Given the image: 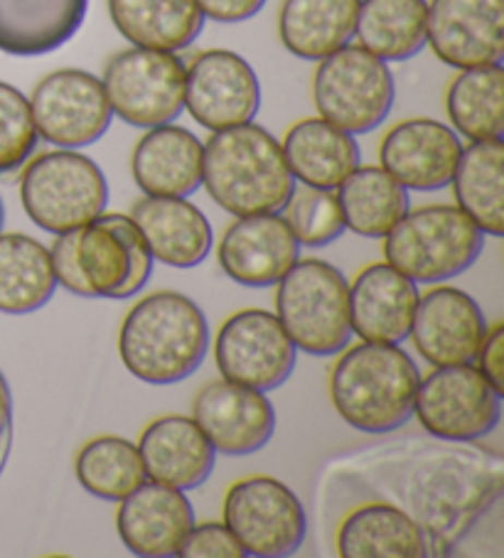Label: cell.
<instances>
[{"label":"cell","mask_w":504,"mask_h":558,"mask_svg":"<svg viewBox=\"0 0 504 558\" xmlns=\"http://www.w3.org/2000/svg\"><path fill=\"white\" fill-rule=\"evenodd\" d=\"M89 0H0V52L43 57L80 31Z\"/></svg>","instance_id":"cell-25"},{"label":"cell","mask_w":504,"mask_h":558,"mask_svg":"<svg viewBox=\"0 0 504 558\" xmlns=\"http://www.w3.org/2000/svg\"><path fill=\"white\" fill-rule=\"evenodd\" d=\"M178 556L182 558H247L237 536L229 532L225 522L192 524L180 544Z\"/></svg>","instance_id":"cell-38"},{"label":"cell","mask_w":504,"mask_h":558,"mask_svg":"<svg viewBox=\"0 0 504 558\" xmlns=\"http://www.w3.org/2000/svg\"><path fill=\"white\" fill-rule=\"evenodd\" d=\"M261 84L244 57L231 50H205L185 66V109L202 129L225 131L254 121Z\"/></svg>","instance_id":"cell-14"},{"label":"cell","mask_w":504,"mask_h":558,"mask_svg":"<svg viewBox=\"0 0 504 558\" xmlns=\"http://www.w3.org/2000/svg\"><path fill=\"white\" fill-rule=\"evenodd\" d=\"M343 558H425L431 544L423 529L392 502H370L347 512L335 534Z\"/></svg>","instance_id":"cell-26"},{"label":"cell","mask_w":504,"mask_h":558,"mask_svg":"<svg viewBox=\"0 0 504 558\" xmlns=\"http://www.w3.org/2000/svg\"><path fill=\"white\" fill-rule=\"evenodd\" d=\"M425 0H360L355 37L384 62H406L425 47Z\"/></svg>","instance_id":"cell-33"},{"label":"cell","mask_w":504,"mask_h":558,"mask_svg":"<svg viewBox=\"0 0 504 558\" xmlns=\"http://www.w3.org/2000/svg\"><path fill=\"white\" fill-rule=\"evenodd\" d=\"M453 131L468 141H492L504 133V66L458 70L445 89Z\"/></svg>","instance_id":"cell-34"},{"label":"cell","mask_w":504,"mask_h":558,"mask_svg":"<svg viewBox=\"0 0 504 558\" xmlns=\"http://www.w3.org/2000/svg\"><path fill=\"white\" fill-rule=\"evenodd\" d=\"M11 430H13V393L8 387L5 374L0 372V448L11 450Z\"/></svg>","instance_id":"cell-41"},{"label":"cell","mask_w":504,"mask_h":558,"mask_svg":"<svg viewBox=\"0 0 504 558\" xmlns=\"http://www.w3.org/2000/svg\"><path fill=\"white\" fill-rule=\"evenodd\" d=\"M284 156L296 182L310 187L337 190L360 166L362 153L352 133L337 129L320 117L300 119L286 131Z\"/></svg>","instance_id":"cell-27"},{"label":"cell","mask_w":504,"mask_h":558,"mask_svg":"<svg viewBox=\"0 0 504 558\" xmlns=\"http://www.w3.org/2000/svg\"><path fill=\"white\" fill-rule=\"evenodd\" d=\"M460 150V136L443 121L406 119L384 133L380 166L406 190L435 192L451 185Z\"/></svg>","instance_id":"cell-19"},{"label":"cell","mask_w":504,"mask_h":558,"mask_svg":"<svg viewBox=\"0 0 504 558\" xmlns=\"http://www.w3.org/2000/svg\"><path fill=\"white\" fill-rule=\"evenodd\" d=\"M212 350L221 379L266 393L288 381L298 357L278 315L264 307H244L229 315L219 325Z\"/></svg>","instance_id":"cell-12"},{"label":"cell","mask_w":504,"mask_h":558,"mask_svg":"<svg viewBox=\"0 0 504 558\" xmlns=\"http://www.w3.org/2000/svg\"><path fill=\"white\" fill-rule=\"evenodd\" d=\"M345 229L364 239H384L411 209L409 190L382 166H357L337 187Z\"/></svg>","instance_id":"cell-31"},{"label":"cell","mask_w":504,"mask_h":558,"mask_svg":"<svg viewBox=\"0 0 504 558\" xmlns=\"http://www.w3.org/2000/svg\"><path fill=\"white\" fill-rule=\"evenodd\" d=\"M3 221H5V205H3V197H0V232H3Z\"/></svg>","instance_id":"cell-42"},{"label":"cell","mask_w":504,"mask_h":558,"mask_svg":"<svg viewBox=\"0 0 504 558\" xmlns=\"http://www.w3.org/2000/svg\"><path fill=\"white\" fill-rule=\"evenodd\" d=\"M139 453L145 477L153 483L178 487L182 493L197 489L215 470L217 450L192 416H160L143 428Z\"/></svg>","instance_id":"cell-22"},{"label":"cell","mask_w":504,"mask_h":558,"mask_svg":"<svg viewBox=\"0 0 504 558\" xmlns=\"http://www.w3.org/2000/svg\"><path fill=\"white\" fill-rule=\"evenodd\" d=\"M276 315L296 350L335 357L352 342L350 281L323 258H298L276 283Z\"/></svg>","instance_id":"cell-5"},{"label":"cell","mask_w":504,"mask_h":558,"mask_svg":"<svg viewBox=\"0 0 504 558\" xmlns=\"http://www.w3.org/2000/svg\"><path fill=\"white\" fill-rule=\"evenodd\" d=\"M396 96L389 62L362 45H345L317 62L313 104L320 119L352 136L380 129L392 113Z\"/></svg>","instance_id":"cell-8"},{"label":"cell","mask_w":504,"mask_h":558,"mask_svg":"<svg viewBox=\"0 0 504 558\" xmlns=\"http://www.w3.org/2000/svg\"><path fill=\"white\" fill-rule=\"evenodd\" d=\"M421 428L445 442L480 440L497 428L502 393L472 362L433 367L421 377L413 399Z\"/></svg>","instance_id":"cell-10"},{"label":"cell","mask_w":504,"mask_h":558,"mask_svg":"<svg viewBox=\"0 0 504 558\" xmlns=\"http://www.w3.org/2000/svg\"><path fill=\"white\" fill-rule=\"evenodd\" d=\"M37 136L31 101L13 84L0 82V175L17 172L33 158Z\"/></svg>","instance_id":"cell-37"},{"label":"cell","mask_w":504,"mask_h":558,"mask_svg":"<svg viewBox=\"0 0 504 558\" xmlns=\"http://www.w3.org/2000/svg\"><path fill=\"white\" fill-rule=\"evenodd\" d=\"M484 234L455 205L409 209L384 236V262L413 283H445L478 262Z\"/></svg>","instance_id":"cell-6"},{"label":"cell","mask_w":504,"mask_h":558,"mask_svg":"<svg viewBox=\"0 0 504 558\" xmlns=\"http://www.w3.org/2000/svg\"><path fill=\"white\" fill-rule=\"evenodd\" d=\"M57 291L50 248L17 232H0V313L43 311Z\"/></svg>","instance_id":"cell-32"},{"label":"cell","mask_w":504,"mask_h":558,"mask_svg":"<svg viewBox=\"0 0 504 558\" xmlns=\"http://www.w3.org/2000/svg\"><path fill=\"white\" fill-rule=\"evenodd\" d=\"M300 258V244L284 215L237 217L217 244V262L227 278L247 288L276 286Z\"/></svg>","instance_id":"cell-18"},{"label":"cell","mask_w":504,"mask_h":558,"mask_svg":"<svg viewBox=\"0 0 504 558\" xmlns=\"http://www.w3.org/2000/svg\"><path fill=\"white\" fill-rule=\"evenodd\" d=\"M475 360H478L475 367L504 397V323L488 325V332H484Z\"/></svg>","instance_id":"cell-39"},{"label":"cell","mask_w":504,"mask_h":558,"mask_svg":"<svg viewBox=\"0 0 504 558\" xmlns=\"http://www.w3.org/2000/svg\"><path fill=\"white\" fill-rule=\"evenodd\" d=\"M221 514L244 554L254 558L293 556L308 534L298 495L271 475H251L229 485Z\"/></svg>","instance_id":"cell-11"},{"label":"cell","mask_w":504,"mask_h":558,"mask_svg":"<svg viewBox=\"0 0 504 558\" xmlns=\"http://www.w3.org/2000/svg\"><path fill=\"white\" fill-rule=\"evenodd\" d=\"M419 283L386 262L364 266L350 283L352 335L364 342L401 344L411 332Z\"/></svg>","instance_id":"cell-21"},{"label":"cell","mask_w":504,"mask_h":558,"mask_svg":"<svg viewBox=\"0 0 504 558\" xmlns=\"http://www.w3.org/2000/svg\"><path fill=\"white\" fill-rule=\"evenodd\" d=\"M21 202L35 227L57 236L104 215L109 182L89 156L74 148H55L25 162Z\"/></svg>","instance_id":"cell-7"},{"label":"cell","mask_w":504,"mask_h":558,"mask_svg":"<svg viewBox=\"0 0 504 558\" xmlns=\"http://www.w3.org/2000/svg\"><path fill=\"white\" fill-rule=\"evenodd\" d=\"M360 0H284L278 37L286 50L305 62H320L355 37Z\"/></svg>","instance_id":"cell-28"},{"label":"cell","mask_w":504,"mask_h":558,"mask_svg":"<svg viewBox=\"0 0 504 558\" xmlns=\"http://www.w3.org/2000/svg\"><path fill=\"white\" fill-rule=\"evenodd\" d=\"M195 524L190 497L178 487L145 480L131 495L119 499L116 532L123 546L141 558L178 556L180 544Z\"/></svg>","instance_id":"cell-20"},{"label":"cell","mask_w":504,"mask_h":558,"mask_svg":"<svg viewBox=\"0 0 504 558\" xmlns=\"http://www.w3.org/2000/svg\"><path fill=\"white\" fill-rule=\"evenodd\" d=\"M74 475L84 493L104 502H119L148 480L139 446L121 436L86 440L74 458Z\"/></svg>","instance_id":"cell-35"},{"label":"cell","mask_w":504,"mask_h":558,"mask_svg":"<svg viewBox=\"0 0 504 558\" xmlns=\"http://www.w3.org/2000/svg\"><path fill=\"white\" fill-rule=\"evenodd\" d=\"M101 84L113 117L135 129L172 123L185 109V62L176 52L131 45L106 62Z\"/></svg>","instance_id":"cell-9"},{"label":"cell","mask_w":504,"mask_h":558,"mask_svg":"<svg viewBox=\"0 0 504 558\" xmlns=\"http://www.w3.org/2000/svg\"><path fill=\"white\" fill-rule=\"evenodd\" d=\"M209 352V323L190 295L155 291L125 313L119 357L135 379L151 387L185 381Z\"/></svg>","instance_id":"cell-2"},{"label":"cell","mask_w":504,"mask_h":558,"mask_svg":"<svg viewBox=\"0 0 504 558\" xmlns=\"http://www.w3.org/2000/svg\"><path fill=\"white\" fill-rule=\"evenodd\" d=\"M205 143L195 133L163 123L145 129L131 153V175L143 195L190 197L202 185Z\"/></svg>","instance_id":"cell-24"},{"label":"cell","mask_w":504,"mask_h":558,"mask_svg":"<svg viewBox=\"0 0 504 558\" xmlns=\"http://www.w3.org/2000/svg\"><path fill=\"white\" fill-rule=\"evenodd\" d=\"M488 317L472 295L441 283L419 295L409 338L431 367L475 362Z\"/></svg>","instance_id":"cell-17"},{"label":"cell","mask_w":504,"mask_h":558,"mask_svg":"<svg viewBox=\"0 0 504 558\" xmlns=\"http://www.w3.org/2000/svg\"><path fill=\"white\" fill-rule=\"evenodd\" d=\"M455 207L468 215L484 236L504 234V143L470 141L453 172Z\"/></svg>","instance_id":"cell-30"},{"label":"cell","mask_w":504,"mask_h":558,"mask_svg":"<svg viewBox=\"0 0 504 558\" xmlns=\"http://www.w3.org/2000/svg\"><path fill=\"white\" fill-rule=\"evenodd\" d=\"M109 15L123 40L165 52L188 50L205 25L197 0H109Z\"/></svg>","instance_id":"cell-29"},{"label":"cell","mask_w":504,"mask_h":558,"mask_svg":"<svg viewBox=\"0 0 504 558\" xmlns=\"http://www.w3.org/2000/svg\"><path fill=\"white\" fill-rule=\"evenodd\" d=\"M202 15L212 23H244L264 11L266 0H197Z\"/></svg>","instance_id":"cell-40"},{"label":"cell","mask_w":504,"mask_h":558,"mask_svg":"<svg viewBox=\"0 0 504 558\" xmlns=\"http://www.w3.org/2000/svg\"><path fill=\"white\" fill-rule=\"evenodd\" d=\"M425 45L453 70L502 64L504 0H431Z\"/></svg>","instance_id":"cell-16"},{"label":"cell","mask_w":504,"mask_h":558,"mask_svg":"<svg viewBox=\"0 0 504 558\" xmlns=\"http://www.w3.org/2000/svg\"><path fill=\"white\" fill-rule=\"evenodd\" d=\"M284 211L296 242L308 248H323L345 234V219L335 190L296 185Z\"/></svg>","instance_id":"cell-36"},{"label":"cell","mask_w":504,"mask_h":558,"mask_svg":"<svg viewBox=\"0 0 504 558\" xmlns=\"http://www.w3.org/2000/svg\"><path fill=\"white\" fill-rule=\"evenodd\" d=\"M153 262L170 268H195L209 256L215 234L205 211L188 197H141L131 207Z\"/></svg>","instance_id":"cell-23"},{"label":"cell","mask_w":504,"mask_h":558,"mask_svg":"<svg viewBox=\"0 0 504 558\" xmlns=\"http://www.w3.org/2000/svg\"><path fill=\"white\" fill-rule=\"evenodd\" d=\"M35 131L57 148H86L111 126L113 111L99 76L57 70L35 84L31 99Z\"/></svg>","instance_id":"cell-13"},{"label":"cell","mask_w":504,"mask_h":558,"mask_svg":"<svg viewBox=\"0 0 504 558\" xmlns=\"http://www.w3.org/2000/svg\"><path fill=\"white\" fill-rule=\"evenodd\" d=\"M329 369V401L347 426L367 436L399 430L413 416L421 372L399 344H347Z\"/></svg>","instance_id":"cell-3"},{"label":"cell","mask_w":504,"mask_h":558,"mask_svg":"<svg viewBox=\"0 0 504 558\" xmlns=\"http://www.w3.org/2000/svg\"><path fill=\"white\" fill-rule=\"evenodd\" d=\"M202 185L235 217L278 215L296 190L284 148L274 133L249 121L215 131L202 156Z\"/></svg>","instance_id":"cell-4"},{"label":"cell","mask_w":504,"mask_h":558,"mask_svg":"<svg viewBox=\"0 0 504 558\" xmlns=\"http://www.w3.org/2000/svg\"><path fill=\"white\" fill-rule=\"evenodd\" d=\"M192 418L217 453L235 458L264 450L276 433V409L266 391L227 379L207 381L195 393Z\"/></svg>","instance_id":"cell-15"},{"label":"cell","mask_w":504,"mask_h":558,"mask_svg":"<svg viewBox=\"0 0 504 558\" xmlns=\"http://www.w3.org/2000/svg\"><path fill=\"white\" fill-rule=\"evenodd\" d=\"M50 258L57 286L80 298L129 301L153 276L151 248L121 211H104L89 225L57 234Z\"/></svg>","instance_id":"cell-1"}]
</instances>
